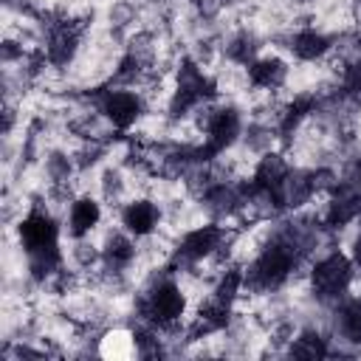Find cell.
<instances>
[{"label": "cell", "instance_id": "obj_9", "mask_svg": "<svg viewBox=\"0 0 361 361\" xmlns=\"http://www.w3.org/2000/svg\"><path fill=\"white\" fill-rule=\"evenodd\" d=\"M290 158L285 149H271V152H262L254 164V175H251V183L257 186H265V189H276L282 183V178L290 172Z\"/></svg>", "mask_w": 361, "mask_h": 361}, {"label": "cell", "instance_id": "obj_10", "mask_svg": "<svg viewBox=\"0 0 361 361\" xmlns=\"http://www.w3.org/2000/svg\"><path fill=\"white\" fill-rule=\"evenodd\" d=\"M288 355L290 358H305V361H316V358H327V333L310 324H302V330L293 336V341L288 344Z\"/></svg>", "mask_w": 361, "mask_h": 361}, {"label": "cell", "instance_id": "obj_5", "mask_svg": "<svg viewBox=\"0 0 361 361\" xmlns=\"http://www.w3.org/2000/svg\"><path fill=\"white\" fill-rule=\"evenodd\" d=\"M107 217V206L96 195H76L71 200V209L62 220V228L68 237H87L99 228V223Z\"/></svg>", "mask_w": 361, "mask_h": 361}, {"label": "cell", "instance_id": "obj_1", "mask_svg": "<svg viewBox=\"0 0 361 361\" xmlns=\"http://www.w3.org/2000/svg\"><path fill=\"white\" fill-rule=\"evenodd\" d=\"M353 276H355V265H353L350 254L336 248V251H330V254H324V257L310 262V271H307L310 293L322 305L338 307L350 296Z\"/></svg>", "mask_w": 361, "mask_h": 361}, {"label": "cell", "instance_id": "obj_6", "mask_svg": "<svg viewBox=\"0 0 361 361\" xmlns=\"http://www.w3.org/2000/svg\"><path fill=\"white\" fill-rule=\"evenodd\" d=\"M118 223L133 237H147L164 226V209L152 197H133L118 209Z\"/></svg>", "mask_w": 361, "mask_h": 361}, {"label": "cell", "instance_id": "obj_12", "mask_svg": "<svg viewBox=\"0 0 361 361\" xmlns=\"http://www.w3.org/2000/svg\"><path fill=\"white\" fill-rule=\"evenodd\" d=\"M353 23L355 28H361V0H353Z\"/></svg>", "mask_w": 361, "mask_h": 361}, {"label": "cell", "instance_id": "obj_11", "mask_svg": "<svg viewBox=\"0 0 361 361\" xmlns=\"http://www.w3.org/2000/svg\"><path fill=\"white\" fill-rule=\"evenodd\" d=\"M347 254H350L353 265H355V268L361 271V231H358V237L353 240V245H350V251H347Z\"/></svg>", "mask_w": 361, "mask_h": 361}, {"label": "cell", "instance_id": "obj_7", "mask_svg": "<svg viewBox=\"0 0 361 361\" xmlns=\"http://www.w3.org/2000/svg\"><path fill=\"white\" fill-rule=\"evenodd\" d=\"M333 51V37L316 25L288 31V56L293 62H322Z\"/></svg>", "mask_w": 361, "mask_h": 361}, {"label": "cell", "instance_id": "obj_3", "mask_svg": "<svg viewBox=\"0 0 361 361\" xmlns=\"http://www.w3.org/2000/svg\"><path fill=\"white\" fill-rule=\"evenodd\" d=\"M99 110L121 130V133H130L135 130V124L141 121V116L147 113L144 107V99L138 90H130V87H116V85H107L102 87V99H99Z\"/></svg>", "mask_w": 361, "mask_h": 361}, {"label": "cell", "instance_id": "obj_8", "mask_svg": "<svg viewBox=\"0 0 361 361\" xmlns=\"http://www.w3.org/2000/svg\"><path fill=\"white\" fill-rule=\"evenodd\" d=\"M276 192V200L282 206V214H290V212H299L305 209L310 200H313V178H310V169L305 166H290V172L282 178V183L274 189Z\"/></svg>", "mask_w": 361, "mask_h": 361}, {"label": "cell", "instance_id": "obj_4", "mask_svg": "<svg viewBox=\"0 0 361 361\" xmlns=\"http://www.w3.org/2000/svg\"><path fill=\"white\" fill-rule=\"evenodd\" d=\"M290 68H293V62H290L285 54H276L271 45H265V51H262L254 62H248L251 87H259V90H279V87L288 85Z\"/></svg>", "mask_w": 361, "mask_h": 361}, {"label": "cell", "instance_id": "obj_2", "mask_svg": "<svg viewBox=\"0 0 361 361\" xmlns=\"http://www.w3.org/2000/svg\"><path fill=\"white\" fill-rule=\"evenodd\" d=\"M17 234V243L25 254L31 251H51V248H62V220L54 217L51 212H45L42 206H31L17 226H11Z\"/></svg>", "mask_w": 361, "mask_h": 361}]
</instances>
